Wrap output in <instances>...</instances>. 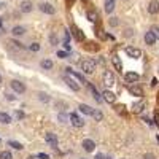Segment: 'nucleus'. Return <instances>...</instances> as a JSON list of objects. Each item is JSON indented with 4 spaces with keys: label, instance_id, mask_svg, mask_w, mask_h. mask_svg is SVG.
Instances as JSON below:
<instances>
[{
    "label": "nucleus",
    "instance_id": "46",
    "mask_svg": "<svg viewBox=\"0 0 159 159\" xmlns=\"http://www.w3.org/2000/svg\"><path fill=\"white\" fill-rule=\"evenodd\" d=\"M5 97H7V99H10V100H15V97H13V96H10V94H7Z\"/></svg>",
    "mask_w": 159,
    "mask_h": 159
},
{
    "label": "nucleus",
    "instance_id": "34",
    "mask_svg": "<svg viewBox=\"0 0 159 159\" xmlns=\"http://www.w3.org/2000/svg\"><path fill=\"white\" fill-rule=\"evenodd\" d=\"M57 57H61V59H67L69 54H67L65 51H57Z\"/></svg>",
    "mask_w": 159,
    "mask_h": 159
},
{
    "label": "nucleus",
    "instance_id": "13",
    "mask_svg": "<svg viewBox=\"0 0 159 159\" xmlns=\"http://www.w3.org/2000/svg\"><path fill=\"white\" fill-rule=\"evenodd\" d=\"M148 13H150V15H157V13H159V2H157V0H151V2H150Z\"/></svg>",
    "mask_w": 159,
    "mask_h": 159
},
{
    "label": "nucleus",
    "instance_id": "21",
    "mask_svg": "<svg viewBox=\"0 0 159 159\" xmlns=\"http://www.w3.org/2000/svg\"><path fill=\"white\" fill-rule=\"evenodd\" d=\"M11 34H13V37H22L25 34V29L21 27V25H16V27H13Z\"/></svg>",
    "mask_w": 159,
    "mask_h": 159
},
{
    "label": "nucleus",
    "instance_id": "24",
    "mask_svg": "<svg viewBox=\"0 0 159 159\" xmlns=\"http://www.w3.org/2000/svg\"><path fill=\"white\" fill-rule=\"evenodd\" d=\"M40 65H42V69H45V70H51L52 69V61L51 59H43L42 62H40Z\"/></svg>",
    "mask_w": 159,
    "mask_h": 159
},
{
    "label": "nucleus",
    "instance_id": "35",
    "mask_svg": "<svg viewBox=\"0 0 159 159\" xmlns=\"http://www.w3.org/2000/svg\"><path fill=\"white\" fill-rule=\"evenodd\" d=\"M15 118H16V119H22V118H24V113L19 111V110H16V111H15Z\"/></svg>",
    "mask_w": 159,
    "mask_h": 159
},
{
    "label": "nucleus",
    "instance_id": "22",
    "mask_svg": "<svg viewBox=\"0 0 159 159\" xmlns=\"http://www.w3.org/2000/svg\"><path fill=\"white\" fill-rule=\"evenodd\" d=\"M111 62H113V65H115V69L121 73V70H123V64H121V61H119V57L115 54L113 57H111Z\"/></svg>",
    "mask_w": 159,
    "mask_h": 159
},
{
    "label": "nucleus",
    "instance_id": "42",
    "mask_svg": "<svg viewBox=\"0 0 159 159\" xmlns=\"http://www.w3.org/2000/svg\"><path fill=\"white\" fill-rule=\"evenodd\" d=\"M154 124L159 127V113H156V115H154Z\"/></svg>",
    "mask_w": 159,
    "mask_h": 159
},
{
    "label": "nucleus",
    "instance_id": "38",
    "mask_svg": "<svg viewBox=\"0 0 159 159\" xmlns=\"http://www.w3.org/2000/svg\"><path fill=\"white\" fill-rule=\"evenodd\" d=\"M142 159H156V156H154V154H151V153H147Z\"/></svg>",
    "mask_w": 159,
    "mask_h": 159
},
{
    "label": "nucleus",
    "instance_id": "23",
    "mask_svg": "<svg viewBox=\"0 0 159 159\" xmlns=\"http://www.w3.org/2000/svg\"><path fill=\"white\" fill-rule=\"evenodd\" d=\"M0 123L2 124H10L11 123V116L5 111H0Z\"/></svg>",
    "mask_w": 159,
    "mask_h": 159
},
{
    "label": "nucleus",
    "instance_id": "32",
    "mask_svg": "<svg viewBox=\"0 0 159 159\" xmlns=\"http://www.w3.org/2000/svg\"><path fill=\"white\" fill-rule=\"evenodd\" d=\"M73 30H75V35H76L78 40H84V34H81V30L76 29V27H73Z\"/></svg>",
    "mask_w": 159,
    "mask_h": 159
},
{
    "label": "nucleus",
    "instance_id": "29",
    "mask_svg": "<svg viewBox=\"0 0 159 159\" xmlns=\"http://www.w3.org/2000/svg\"><path fill=\"white\" fill-rule=\"evenodd\" d=\"M57 42H59V40H57V35H56V34H49V43H51L52 46H56Z\"/></svg>",
    "mask_w": 159,
    "mask_h": 159
},
{
    "label": "nucleus",
    "instance_id": "47",
    "mask_svg": "<svg viewBox=\"0 0 159 159\" xmlns=\"http://www.w3.org/2000/svg\"><path fill=\"white\" fill-rule=\"evenodd\" d=\"M25 159H40L38 156H29V157H25Z\"/></svg>",
    "mask_w": 159,
    "mask_h": 159
},
{
    "label": "nucleus",
    "instance_id": "48",
    "mask_svg": "<svg viewBox=\"0 0 159 159\" xmlns=\"http://www.w3.org/2000/svg\"><path fill=\"white\" fill-rule=\"evenodd\" d=\"M0 83H2V76H0Z\"/></svg>",
    "mask_w": 159,
    "mask_h": 159
},
{
    "label": "nucleus",
    "instance_id": "26",
    "mask_svg": "<svg viewBox=\"0 0 159 159\" xmlns=\"http://www.w3.org/2000/svg\"><path fill=\"white\" fill-rule=\"evenodd\" d=\"M86 18H88L91 22H96V21H97V13H96L94 10H89V11L86 13Z\"/></svg>",
    "mask_w": 159,
    "mask_h": 159
},
{
    "label": "nucleus",
    "instance_id": "43",
    "mask_svg": "<svg viewBox=\"0 0 159 159\" xmlns=\"http://www.w3.org/2000/svg\"><path fill=\"white\" fill-rule=\"evenodd\" d=\"M64 48H65V51H70L72 48H70V43L69 42H64Z\"/></svg>",
    "mask_w": 159,
    "mask_h": 159
},
{
    "label": "nucleus",
    "instance_id": "25",
    "mask_svg": "<svg viewBox=\"0 0 159 159\" xmlns=\"http://www.w3.org/2000/svg\"><path fill=\"white\" fill-rule=\"evenodd\" d=\"M89 89H91V92H92V97L96 99V102H102V97H100V94L97 92V89L92 86V84H89Z\"/></svg>",
    "mask_w": 159,
    "mask_h": 159
},
{
    "label": "nucleus",
    "instance_id": "3",
    "mask_svg": "<svg viewBox=\"0 0 159 159\" xmlns=\"http://www.w3.org/2000/svg\"><path fill=\"white\" fill-rule=\"evenodd\" d=\"M45 142L49 145L51 148H57V135L56 134H52V132H48V134L45 135Z\"/></svg>",
    "mask_w": 159,
    "mask_h": 159
},
{
    "label": "nucleus",
    "instance_id": "30",
    "mask_svg": "<svg viewBox=\"0 0 159 159\" xmlns=\"http://www.w3.org/2000/svg\"><path fill=\"white\" fill-rule=\"evenodd\" d=\"M8 145H10V147H13L15 150H19V151H21V150L24 148L21 143H18V142H13V140H11V142H8Z\"/></svg>",
    "mask_w": 159,
    "mask_h": 159
},
{
    "label": "nucleus",
    "instance_id": "12",
    "mask_svg": "<svg viewBox=\"0 0 159 159\" xmlns=\"http://www.w3.org/2000/svg\"><path fill=\"white\" fill-rule=\"evenodd\" d=\"M102 96H103V100L108 102V103H115V100H116V94H115V92H111V91H108V89L103 91Z\"/></svg>",
    "mask_w": 159,
    "mask_h": 159
},
{
    "label": "nucleus",
    "instance_id": "33",
    "mask_svg": "<svg viewBox=\"0 0 159 159\" xmlns=\"http://www.w3.org/2000/svg\"><path fill=\"white\" fill-rule=\"evenodd\" d=\"M27 49H29V51H38V49H40V45H38V43H30V45L27 46Z\"/></svg>",
    "mask_w": 159,
    "mask_h": 159
},
{
    "label": "nucleus",
    "instance_id": "7",
    "mask_svg": "<svg viewBox=\"0 0 159 159\" xmlns=\"http://www.w3.org/2000/svg\"><path fill=\"white\" fill-rule=\"evenodd\" d=\"M70 123L75 126V127H83L84 126V121L80 118L76 113H70Z\"/></svg>",
    "mask_w": 159,
    "mask_h": 159
},
{
    "label": "nucleus",
    "instance_id": "45",
    "mask_svg": "<svg viewBox=\"0 0 159 159\" xmlns=\"http://www.w3.org/2000/svg\"><path fill=\"white\" fill-rule=\"evenodd\" d=\"M118 24V21H116V18H111V25H116Z\"/></svg>",
    "mask_w": 159,
    "mask_h": 159
},
{
    "label": "nucleus",
    "instance_id": "40",
    "mask_svg": "<svg viewBox=\"0 0 159 159\" xmlns=\"http://www.w3.org/2000/svg\"><path fill=\"white\" fill-rule=\"evenodd\" d=\"M94 159H107V157H105V154H102V153H97L94 156Z\"/></svg>",
    "mask_w": 159,
    "mask_h": 159
},
{
    "label": "nucleus",
    "instance_id": "14",
    "mask_svg": "<svg viewBox=\"0 0 159 159\" xmlns=\"http://www.w3.org/2000/svg\"><path fill=\"white\" fill-rule=\"evenodd\" d=\"M145 105H147V103H145V100H139V102H135L134 105H132V111H134V113H142L143 111V108H145Z\"/></svg>",
    "mask_w": 159,
    "mask_h": 159
},
{
    "label": "nucleus",
    "instance_id": "9",
    "mask_svg": "<svg viewBox=\"0 0 159 159\" xmlns=\"http://www.w3.org/2000/svg\"><path fill=\"white\" fill-rule=\"evenodd\" d=\"M40 11L45 13V15H54V13H56V8L52 7L51 3H42V5H40Z\"/></svg>",
    "mask_w": 159,
    "mask_h": 159
},
{
    "label": "nucleus",
    "instance_id": "2",
    "mask_svg": "<svg viewBox=\"0 0 159 159\" xmlns=\"http://www.w3.org/2000/svg\"><path fill=\"white\" fill-rule=\"evenodd\" d=\"M10 84H11V89L15 92H18V94H24L25 92V84L22 81H19V80H13Z\"/></svg>",
    "mask_w": 159,
    "mask_h": 159
},
{
    "label": "nucleus",
    "instance_id": "10",
    "mask_svg": "<svg viewBox=\"0 0 159 159\" xmlns=\"http://www.w3.org/2000/svg\"><path fill=\"white\" fill-rule=\"evenodd\" d=\"M64 81H65V84H67V86H69V88H70L72 91H75V92H76V91H80V84H78V83L75 81L73 78H69V76H64Z\"/></svg>",
    "mask_w": 159,
    "mask_h": 159
},
{
    "label": "nucleus",
    "instance_id": "6",
    "mask_svg": "<svg viewBox=\"0 0 159 159\" xmlns=\"http://www.w3.org/2000/svg\"><path fill=\"white\" fill-rule=\"evenodd\" d=\"M81 147H83L84 151L92 153V151H94V148H96V143H94V140H91V139H84L83 143H81Z\"/></svg>",
    "mask_w": 159,
    "mask_h": 159
},
{
    "label": "nucleus",
    "instance_id": "17",
    "mask_svg": "<svg viewBox=\"0 0 159 159\" xmlns=\"http://www.w3.org/2000/svg\"><path fill=\"white\" fill-rule=\"evenodd\" d=\"M129 92H130L132 96H137V97H142V96H143V89H142L140 86H137V84L129 86Z\"/></svg>",
    "mask_w": 159,
    "mask_h": 159
},
{
    "label": "nucleus",
    "instance_id": "31",
    "mask_svg": "<svg viewBox=\"0 0 159 159\" xmlns=\"http://www.w3.org/2000/svg\"><path fill=\"white\" fill-rule=\"evenodd\" d=\"M0 159H13V156L10 151H2L0 153Z\"/></svg>",
    "mask_w": 159,
    "mask_h": 159
},
{
    "label": "nucleus",
    "instance_id": "5",
    "mask_svg": "<svg viewBox=\"0 0 159 159\" xmlns=\"http://www.w3.org/2000/svg\"><path fill=\"white\" fill-rule=\"evenodd\" d=\"M126 54L129 57H134V59H139L142 56V51L139 48H134V46H126Z\"/></svg>",
    "mask_w": 159,
    "mask_h": 159
},
{
    "label": "nucleus",
    "instance_id": "36",
    "mask_svg": "<svg viewBox=\"0 0 159 159\" xmlns=\"http://www.w3.org/2000/svg\"><path fill=\"white\" fill-rule=\"evenodd\" d=\"M116 111H118V113H123V115H126V110H124V105H118V107H116Z\"/></svg>",
    "mask_w": 159,
    "mask_h": 159
},
{
    "label": "nucleus",
    "instance_id": "18",
    "mask_svg": "<svg viewBox=\"0 0 159 159\" xmlns=\"http://www.w3.org/2000/svg\"><path fill=\"white\" fill-rule=\"evenodd\" d=\"M32 8H34L32 2H27V0H25V2H22V3L19 5V10H21L22 13H30V11H32Z\"/></svg>",
    "mask_w": 159,
    "mask_h": 159
},
{
    "label": "nucleus",
    "instance_id": "39",
    "mask_svg": "<svg viewBox=\"0 0 159 159\" xmlns=\"http://www.w3.org/2000/svg\"><path fill=\"white\" fill-rule=\"evenodd\" d=\"M38 157H40V159H51V157H49V154H46V153H40V154H38Z\"/></svg>",
    "mask_w": 159,
    "mask_h": 159
},
{
    "label": "nucleus",
    "instance_id": "19",
    "mask_svg": "<svg viewBox=\"0 0 159 159\" xmlns=\"http://www.w3.org/2000/svg\"><path fill=\"white\" fill-rule=\"evenodd\" d=\"M78 110L81 111L83 115H89V116L92 115V111H94V108H91L89 105H86V103H81V105L78 107Z\"/></svg>",
    "mask_w": 159,
    "mask_h": 159
},
{
    "label": "nucleus",
    "instance_id": "8",
    "mask_svg": "<svg viewBox=\"0 0 159 159\" xmlns=\"http://www.w3.org/2000/svg\"><path fill=\"white\" fill-rule=\"evenodd\" d=\"M156 40H157V37L154 35L153 30H148L147 34H145V43H147L148 46H153L156 43Z\"/></svg>",
    "mask_w": 159,
    "mask_h": 159
},
{
    "label": "nucleus",
    "instance_id": "11",
    "mask_svg": "<svg viewBox=\"0 0 159 159\" xmlns=\"http://www.w3.org/2000/svg\"><path fill=\"white\" fill-rule=\"evenodd\" d=\"M124 80H126L127 83H137L139 80H140V75L135 73V72H127V73L124 75Z\"/></svg>",
    "mask_w": 159,
    "mask_h": 159
},
{
    "label": "nucleus",
    "instance_id": "20",
    "mask_svg": "<svg viewBox=\"0 0 159 159\" xmlns=\"http://www.w3.org/2000/svg\"><path fill=\"white\" fill-rule=\"evenodd\" d=\"M115 5H116V0H105V11L108 13H113V10H115Z\"/></svg>",
    "mask_w": 159,
    "mask_h": 159
},
{
    "label": "nucleus",
    "instance_id": "1",
    "mask_svg": "<svg viewBox=\"0 0 159 159\" xmlns=\"http://www.w3.org/2000/svg\"><path fill=\"white\" fill-rule=\"evenodd\" d=\"M81 70H83V73H86V75L94 73V70H96V62L92 61V59L83 61V62H81Z\"/></svg>",
    "mask_w": 159,
    "mask_h": 159
},
{
    "label": "nucleus",
    "instance_id": "15",
    "mask_svg": "<svg viewBox=\"0 0 159 159\" xmlns=\"http://www.w3.org/2000/svg\"><path fill=\"white\" fill-rule=\"evenodd\" d=\"M65 70H67V73L70 75V76H73L75 80H78V81L80 83H86V80H84V76L81 75V73H76V72H73L70 67H67V69H65Z\"/></svg>",
    "mask_w": 159,
    "mask_h": 159
},
{
    "label": "nucleus",
    "instance_id": "37",
    "mask_svg": "<svg viewBox=\"0 0 159 159\" xmlns=\"http://www.w3.org/2000/svg\"><path fill=\"white\" fill-rule=\"evenodd\" d=\"M151 30L154 32V35L159 38V27H157V25H153V27H151Z\"/></svg>",
    "mask_w": 159,
    "mask_h": 159
},
{
    "label": "nucleus",
    "instance_id": "28",
    "mask_svg": "<svg viewBox=\"0 0 159 159\" xmlns=\"http://www.w3.org/2000/svg\"><path fill=\"white\" fill-rule=\"evenodd\" d=\"M91 116L94 118L96 121H102V119H103V115H102V111H99V110H94V111H92V115H91Z\"/></svg>",
    "mask_w": 159,
    "mask_h": 159
},
{
    "label": "nucleus",
    "instance_id": "4",
    "mask_svg": "<svg viewBox=\"0 0 159 159\" xmlns=\"http://www.w3.org/2000/svg\"><path fill=\"white\" fill-rule=\"evenodd\" d=\"M102 80H103V84L107 86V88H110V86H113V84H115V75H113L110 70H107V72L103 73Z\"/></svg>",
    "mask_w": 159,
    "mask_h": 159
},
{
    "label": "nucleus",
    "instance_id": "44",
    "mask_svg": "<svg viewBox=\"0 0 159 159\" xmlns=\"http://www.w3.org/2000/svg\"><path fill=\"white\" fill-rule=\"evenodd\" d=\"M59 119H61V123H65V116L64 115H59Z\"/></svg>",
    "mask_w": 159,
    "mask_h": 159
},
{
    "label": "nucleus",
    "instance_id": "41",
    "mask_svg": "<svg viewBox=\"0 0 159 159\" xmlns=\"http://www.w3.org/2000/svg\"><path fill=\"white\" fill-rule=\"evenodd\" d=\"M69 40H70V35H69L67 30H65V32H64V42H69Z\"/></svg>",
    "mask_w": 159,
    "mask_h": 159
},
{
    "label": "nucleus",
    "instance_id": "27",
    "mask_svg": "<svg viewBox=\"0 0 159 159\" xmlns=\"http://www.w3.org/2000/svg\"><path fill=\"white\" fill-rule=\"evenodd\" d=\"M38 99H40V102H45V103H48L51 100V97L46 94V92H38Z\"/></svg>",
    "mask_w": 159,
    "mask_h": 159
},
{
    "label": "nucleus",
    "instance_id": "16",
    "mask_svg": "<svg viewBox=\"0 0 159 159\" xmlns=\"http://www.w3.org/2000/svg\"><path fill=\"white\" fill-rule=\"evenodd\" d=\"M7 46H8L10 49H15V51H22V49H24V46H22L19 42H16V40H10V42L7 43Z\"/></svg>",
    "mask_w": 159,
    "mask_h": 159
}]
</instances>
